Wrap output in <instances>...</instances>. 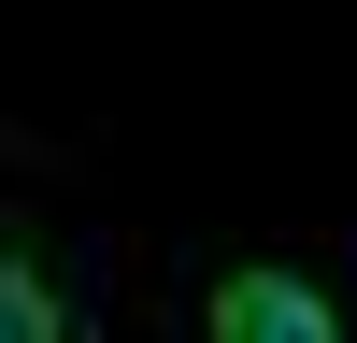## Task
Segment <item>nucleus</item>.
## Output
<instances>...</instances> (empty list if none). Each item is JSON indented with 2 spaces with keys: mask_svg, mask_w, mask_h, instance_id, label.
<instances>
[{
  "mask_svg": "<svg viewBox=\"0 0 357 343\" xmlns=\"http://www.w3.org/2000/svg\"><path fill=\"white\" fill-rule=\"evenodd\" d=\"M215 329H229V343H329L343 300L301 286V272H229V286H215Z\"/></svg>",
  "mask_w": 357,
  "mask_h": 343,
  "instance_id": "1",
  "label": "nucleus"
},
{
  "mask_svg": "<svg viewBox=\"0 0 357 343\" xmlns=\"http://www.w3.org/2000/svg\"><path fill=\"white\" fill-rule=\"evenodd\" d=\"M0 329H15V343H43V329H72V300L43 286V257H15V272H0Z\"/></svg>",
  "mask_w": 357,
  "mask_h": 343,
  "instance_id": "2",
  "label": "nucleus"
}]
</instances>
